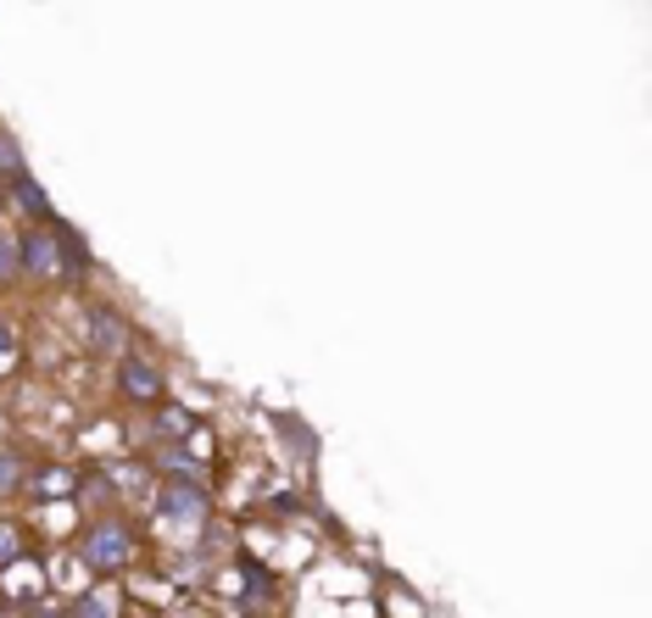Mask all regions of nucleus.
<instances>
[{
    "label": "nucleus",
    "instance_id": "f257e3e1",
    "mask_svg": "<svg viewBox=\"0 0 652 618\" xmlns=\"http://www.w3.org/2000/svg\"><path fill=\"white\" fill-rule=\"evenodd\" d=\"M134 558V536L123 523H112V518H101L90 536H85V563L90 569H123Z\"/></svg>",
    "mask_w": 652,
    "mask_h": 618
},
{
    "label": "nucleus",
    "instance_id": "f03ea898",
    "mask_svg": "<svg viewBox=\"0 0 652 618\" xmlns=\"http://www.w3.org/2000/svg\"><path fill=\"white\" fill-rule=\"evenodd\" d=\"M18 268L34 274V279H62V262H56V229L40 223L18 240Z\"/></svg>",
    "mask_w": 652,
    "mask_h": 618
},
{
    "label": "nucleus",
    "instance_id": "7ed1b4c3",
    "mask_svg": "<svg viewBox=\"0 0 652 618\" xmlns=\"http://www.w3.org/2000/svg\"><path fill=\"white\" fill-rule=\"evenodd\" d=\"M156 512H162L168 529H196L207 518V496H201V485H168L162 501H156Z\"/></svg>",
    "mask_w": 652,
    "mask_h": 618
},
{
    "label": "nucleus",
    "instance_id": "20e7f679",
    "mask_svg": "<svg viewBox=\"0 0 652 618\" xmlns=\"http://www.w3.org/2000/svg\"><path fill=\"white\" fill-rule=\"evenodd\" d=\"M85 340H90V351H101V357H123L129 351V323L112 307H90L85 312Z\"/></svg>",
    "mask_w": 652,
    "mask_h": 618
},
{
    "label": "nucleus",
    "instance_id": "39448f33",
    "mask_svg": "<svg viewBox=\"0 0 652 618\" xmlns=\"http://www.w3.org/2000/svg\"><path fill=\"white\" fill-rule=\"evenodd\" d=\"M118 385H123V396H129V401H156V396H162V374H156L145 357H123Z\"/></svg>",
    "mask_w": 652,
    "mask_h": 618
},
{
    "label": "nucleus",
    "instance_id": "423d86ee",
    "mask_svg": "<svg viewBox=\"0 0 652 618\" xmlns=\"http://www.w3.org/2000/svg\"><path fill=\"white\" fill-rule=\"evenodd\" d=\"M51 229H56V262H62V279H85V274H90V245L78 240L67 223H56V218H51Z\"/></svg>",
    "mask_w": 652,
    "mask_h": 618
},
{
    "label": "nucleus",
    "instance_id": "0eeeda50",
    "mask_svg": "<svg viewBox=\"0 0 652 618\" xmlns=\"http://www.w3.org/2000/svg\"><path fill=\"white\" fill-rule=\"evenodd\" d=\"M23 145L12 140V129H0V185H18L23 179Z\"/></svg>",
    "mask_w": 652,
    "mask_h": 618
},
{
    "label": "nucleus",
    "instance_id": "6e6552de",
    "mask_svg": "<svg viewBox=\"0 0 652 618\" xmlns=\"http://www.w3.org/2000/svg\"><path fill=\"white\" fill-rule=\"evenodd\" d=\"M12 201H18V207H23V212H40V218H45V223H51V218H56V212H51V196H45V190H40V185H34V179H29V173H23V179H18V185H12Z\"/></svg>",
    "mask_w": 652,
    "mask_h": 618
},
{
    "label": "nucleus",
    "instance_id": "1a4fd4ad",
    "mask_svg": "<svg viewBox=\"0 0 652 618\" xmlns=\"http://www.w3.org/2000/svg\"><path fill=\"white\" fill-rule=\"evenodd\" d=\"M240 602H246V607H268L274 602V580H268V569H246V591H240Z\"/></svg>",
    "mask_w": 652,
    "mask_h": 618
},
{
    "label": "nucleus",
    "instance_id": "9d476101",
    "mask_svg": "<svg viewBox=\"0 0 652 618\" xmlns=\"http://www.w3.org/2000/svg\"><path fill=\"white\" fill-rule=\"evenodd\" d=\"M279 429L290 434V452H296V457H307V463L318 457V440H312V429H307V423H296V418H279Z\"/></svg>",
    "mask_w": 652,
    "mask_h": 618
},
{
    "label": "nucleus",
    "instance_id": "9b49d317",
    "mask_svg": "<svg viewBox=\"0 0 652 618\" xmlns=\"http://www.w3.org/2000/svg\"><path fill=\"white\" fill-rule=\"evenodd\" d=\"M34 485H40V496H45V501H62V496H73V485H78V479H73L67 468H45Z\"/></svg>",
    "mask_w": 652,
    "mask_h": 618
},
{
    "label": "nucleus",
    "instance_id": "f8f14e48",
    "mask_svg": "<svg viewBox=\"0 0 652 618\" xmlns=\"http://www.w3.org/2000/svg\"><path fill=\"white\" fill-rule=\"evenodd\" d=\"M23 268H18V240L12 234H0V285H12Z\"/></svg>",
    "mask_w": 652,
    "mask_h": 618
},
{
    "label": "nucleus",
    "instance_id": "ddd939ff",
    "mask_svg": "<svg viewBox=\"0 0 652 618\" xmlns=\"http://www.w3.org/2000/svg\"><path fill=\"white\" fill-rule=\"evenodd\" d=\"M67 618H112V602L107 596H78Z\"/></svg>",
    "mask_w": 652,
    "mask_h": 618
},
{
    "label": "nucleus",
    "instance_id": "4468645a",
    "mask_svg": "<svg viewBox=\"0 0 652 618\" xmlns=\"http://www.w3.org/2000/svg\"><path fill=\"white\" fill-rule=\"evenodd\" d=\"M156 429H162V434H190V412H185V407H162Z\"/></svg>",
    "mask_w": 652,
    "mask_h": 618
},
{
    "label": "nucleus",
    "instance_id": "2eb2a0df",
    "mask_svg": "<svg viewBox=\"0 0 652 618\" xmlns=\"http://www.w3.org/2000/svg\"><path fill=\"white\" fill-rule=\"evenodd\" d=\"M23 485V457H0V496Z\"/></svg>",
    "mask_w": 652,
    "mask_h": 618
},
{
    "label": "nucleus",
    "instance_id": "dca6fc26",
    "mask_svg": "<svg viewBox=\"0 0 652 618\" xmlns=\"http://www.w3.org/2000/svg\"><path fill=\"white\" fill-rule=\"evenodd\" d=\"M18 547H23V541H18V529H12V523H0V563H12Z\"/></svg>",
    "mask_w": 652,
    "mask_h": 618
},
{
    "label": "nucleus",
    "instance_id": "f3484780",
    "mask_svg": "<svg viewBox=\"0 0 652 618\" xmlns=\"http://www.w3.org/2000/svg\"><path fill=\"white\" fill-rule=\"evenodd\" d=\"M12 351H18V334H12L7 323H0V357H12Z\"/></svg>",
    "mask_w": 652,
    "mask_h": 618
},
{
    "label": "nucleus",
    "instance_id": "a211bd4d",
    "mask_svg": "<svg viewBox=\"0 0 652 618\" xmlns=\"http://www.w3.org/2000/svg\"><path fill=\"white\" fill-rule=\"evenodd\" d=\"M34 618H67V613H62V607H40Z\"/></svg>",
    "mask_w": 652,
    "mask_h": 618
},
{
    "label": "nucleus",
    "instance_id": "6ab92c4d",
    "mask_svg": "<svg viewBox=\"0 0 652 618\" xmlns=\"http://www.w3.org/2000/svg\"><path fill=\"white\" fill-rule=\"evenodd\" d=\"M0 201H7V190H0Z\"/></svg>",
    "mask_w": 652,
    "mask_h": 618
},
{
    "label": "nucleus",
    "instance_id": "aec40b11",
    "mask_svg": "<svg viewBox=\"0 0 652 618\" xmlns=\"http://www.w3.org/2000/svg\"><path fill=\"white\" fill-rule=\"evenodd\" d=\"M0 423H7V418H0Z\"/></svg>",
    "mask_w": 652,
    "mask_h": 618
}]
</instances>
